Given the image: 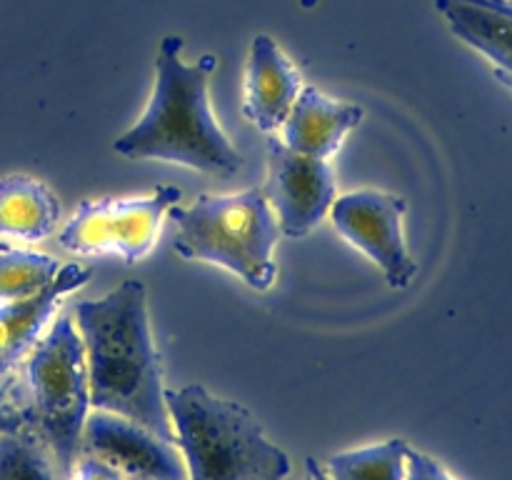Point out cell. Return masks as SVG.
<instances>
[{"mask_svg":"<svg viewBox=\"0 0 512 480\" xmlns=\"http://www.w3.org/2000/svg\"><path fill=\"white\" fill-rule=\"evenodd\" d=\"M80 455L105 460L125 480H190L178 443L108 410L85 418Z\"/></svg>","mask_w":512,"mask_h":480,"instance_id":"obj_9","label":"cell"},{"mask_svg":"<svg viewBox=\"0 0 512 480\" xmlns=\"http://www.w3.org/2000/svg\"><path fill=\"white\" fill-rule=\"evenodd\" d=\"M58 263L45 253L0 250V300H20L43 290L58 275Z\"/></svg>","mask_w":512,"mask_h":480,"instance_id":"obj_16","label":"cell"},{"mask_svg":"<svg viewBox=\"0 0 512 480\" xmlns=\"http://www.w3.org/2000/svg\"><path fill=\"white\" fill-rule=\"evenodd\" d=\"M8 248H10V245L5 243V240H0V250H8Z\"/></svg>","mask_w":512,"mask_h":480,"instance_id":"obj_23","label":"cell"},{"mask_svg":"<svg viewBox=\"0 0 512 480\" xmlns=\"http://www.w3.org/2000/svg\"><path fill=\"white\" fill-rule=\"evenodd\" d=\"M405 440L370 445V448L345 450L330 458V480H405Z\"/></svg>","mask_w":512,"mask_h":480,"instance_id":"obj_15","label":"cell"},{"mask_svg":"<svg viewBox=\"0 0 512 480\" xmlns=\"http://www.w3.org/2000/svg\"><path fill=\"white\" fill-rule=\"evenodd\" d=\"M405 480H455L443 465L435 463L430 455L420 453V450H410L405 453Z\"/></svg>","mask_w":512,"mask_h":480,"instance_id":"obj_18","label":"cell"},{"mask_svg":"<svg viewBox=\"0 0 512 480\" xmlns=\"http://www.w3.org/2000/svg\"><path fill=\"white\" fill-rule=\"evenodd\" d=\"M165 405L190 480L288 478L290 458L243 405L215 398L203 385L165 390Z\"/></svg>","mask_w":512,"mask_h":480,"instance_id":"obj_3","label":"cell"},{"mask_svg":"<svg viewBox=\"0 0 512 480\" xmlns=\"http://www.w3.org/2000/svg\"><path fill=\"white\" fill-rule=\"evenodd\" d=\"M25 388L33 415L30 428L53 450L60 468L73 475L90 410V383L83 338L70 315H60L45 338L33 345L25 365Z\"/></svg>","mask_w":512,"mask_h":480,"instance_id":"obj_5","label":"cell"},{"mask_svg":"<svg viewBox=\"0 0 512 480\" xmlns=\"http://www.w3.org/2000/svg\"><path fill=\"white\" fill-rule=\"evenodd\" d=\"M183 38L168 35L155 58V88L143 118L115 140L113 150L133 160H168L213 175H233L243 155L230 145L215 120L208 83L218 68L215 55L183 63Z\"/></svg>","mask_w":512,"mask_h":480,"instance_id":"obj_2","label":"cell"},{"mask_svg":"<svg viewBox=\"0 0 512 480\" xmlns=\"http://www.w3.org/2000/svg\"><path fill=\"white\" fill-rule=\"evenodd\" d=\"M300 90L303 75L293 60L270 35H255L245 63V118L263 133L283 128Z\"/></svg>","mask_w":512,"mask_h":480,"instance_id":"obj_10","label":"cell"},{"mask_svg":"<svg viewBox=\"0 0 512 480\" xmlns=\"http://www.w3.org/2000/svg\"><path fill=\"white\" fill-rule=\"evenodd\" d=\"M498 78H500V80H503V83H505V85H508V88L512 90V78H508V75H498Z\"/></svg>","mask_w":512,"mask_h":480,"instance_id":"obj_22","label":"cell"},{"mask_svg":"<svg viewBox=\"0 0 512 480\" xmlns=\"http://www.w3.org/2000/svg\"><path fill=\"white\" fill-rule=\"evenodd\" d=\"M75 325L88 360L90 405L175 443L145 285L125 280L103 298L83 300L75 305Z\"/></svg>","mask_w":512,"mask_h":480,"instance_id":"obj_1","label":"cell"},{"mask_svg":"<svg viewBox=\"0 0 512 480\" xmlns=\"http://www.w3.org/2000/svg\"><path fill=\"white\" fill-rule=\"evenodd\" d=\"M70 480H125V478L113 468V465L105 463V460L93 458V455H80Z\"/></svg>","mask_w":512,"mask_h":480,"instance_id":"obj_19","label":"cell"},{"mask_svg":"<svg viewBox=\"0 0 512 480\" xmlns=\"http://www.w3.org/2000/svg\"><path fill=\"white\" fill-rule=\"evenodd\" d=\"M28 388L18 383L10 373L0 375V435L18 433L30 428Z\"/></svg>","mask_w":512,"mask_h":480,"instance_id":"obj_17","label":"cell"},{"mask_svg":"<svg viewBox=\"0 0 512 480\" xmlns=\"http://www.w3.org/2000/svg\"><path fill=\"white\" fill-rule=\"evenodd\" d=\"M180 198L183 190L163 185L148 198L83 200L60 230L58 243L83 258L118 255L125 263H135L153 250L163 218Z\"/></svg>","mask_w":512,"mask_h":480,"instance_id":"obj_6","label":"cell"},{"mask_svg":"<svg viewBox=\"0 0 512 480\" xmlns=\"http://www.w3.org/2000/svg\"><path fill=\"white\" fill-rule=\"evenodd\" d=\"M305 470H308V478H310V480H330V475L325 473L323 465L315 463L313 458L305 460Z\"/></svg>","mask_w":512,"mask_h":480,"instance_id":"obj_20","label":"cell"},{"mask_svg":"<svg viewBox=\"0 0 512 480\" xmlns=\"http://www.w3.org/2000/svg\"><path fill=\"white\" fill-rule=\"evenodd\" d=\"M308 480H310V478H308Z\"/></svg>","mask_w":512,"mask_h":480,"instance_id":"obj_24","label":"cell"},{"mask_svg":"<svg viewBox=\"0 0 512 480\" xmlns=\"http://www.w3.org/2000/svg\"><path fill=\"white\" fill-rule=\"evenodd\" d=\"M173 248L185 260H205L240 275L250 288L268 290L275 280L280 225L263 188L243 193H203L193 205H173Z\"/></svg>","mask_w":512,"mask_h":480,"instance_id":"obj_4","label":"cell"},{"mask_svg":"<svg viewBox=\"0 0 512 480\" xmlns=\"http://www.w3.org/2000/svg\"><path fill=\"white\" fill-rule=\"evenodd\" d=\"M93 278V268L83 263H70L58 270L53 280L28 298L10 300L0 308V375L10 373L15 363L38 343L45 323L53 318L60 298L70 290L83 288Z\"/></svg>","mask_w":512,"mask_h":480,"instance_id":"obj_11","label":"cell"},{"mask_svg":"<svg viewBox=\"0 0 512 480\" xmlns=\"http://www.w3.org/2000/svg\"><path fill=\"white\" fill-rule=\"evenodd\" d=\"M60 203L53 190L30 175L0 178V238L35 243L55 233Z\"/></svg>","mask_w":512,"mask_h":480,"instance_id":"obj_13","label":"cell"},{"mask_svg":"<svg viewBox=\"0 0 512 480\" xmlns=\"http://www.w3.org/2000/svg\"><path fill=\"white\" fill-rule=\"evenodd\" d=\"M405 198L383 190H355L333 200L330 215L335 228L355 248L363 250L380 270L390 288H408L418 265L405 245Z\"/></svg>","mask_w":512,"mask_h":480,"instance_id":"obj_7","label":"cell"},{"mask_svg":"<svg viewBox=\"0 0 512 480\" xmlns=\"http://www.w3.org/2000/svg\"><path fill=\"white\" fill-rule=\"evenodd\" d=\"M363 120V108L333 100L313 85H305L283 123V143L295 153L328 160Z\"/></svg>","mask_w":512,"mask_h":480,"instance_id":"obj_12","label":"cell"},{"mask_svg":"<svg viewBox=\"0 0 512 480\" xmlns=\"http://www.w3.org/2000/svg\"><path fill=\"white\" fill-rule=\"evenodd\" d=\"M0 480H70L33 428L0 435Z\"/></svg>","mask_w":512,"mask_h":480,"instance_id":"obj_14","label":"cell"},{"mask_svg":"<svg viewBox=\"0 0 512 480\" xmlns=\"http://www.w3.org/2000/svg\"><path fill=\"white\" fill-rule=\"evenodd\" d=\"M280 233L305 238L335 200V175L328 160L295 153L283 140H268V183L263 188Z\"/></svg>","mask_w":512,"mask_h":480,"instance_id":"obj_8","label":"cell"},{"mask_svg":"<svg viewBox=\"0 0 512 480\" xmlns=\"http://www.w3.org/2000/svg\"><path fill=\"white\" fill-rule=\"evenodd\" d=\"M485 5H490L493 10H498V13H503L505 18L512 20V0H483Z\"/></svg>","mask_w":512,"mask_h":480,"instance_id":"obj_21","label":"cell"}]
</instances>
